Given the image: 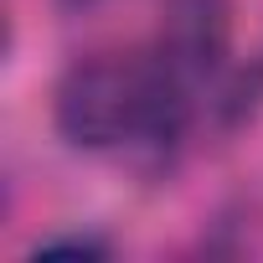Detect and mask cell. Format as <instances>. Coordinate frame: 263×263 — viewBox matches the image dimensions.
I'll return each instance as SVG.
<instances>
[{
	"instance_id": "3",
	"label": "cell",
	"mask_w": 263,
	"mask_h": 263,
	"mask_svg": "<svg viewBox=\"0 0 263 263\" xmlns=\"http://www.w3.org/2000/svg\"><path fill=\"white\" fill-rule=\"evenodd\" d=\"M62 6H93V0H62Z\"/></svg>"
},
{
	"instance_id": "2",
	"label": "cell",
	"mask_w": 263,
	"mask_h": 263,
	"mask_svg": "<svg viewBox=\"0 0 263 263\" xmlns=\"http://www.w3.org/2000/svg\"><path fill=\"white\" fill-rule=\"evenodd\" d=\"M186 11H217V0H181Z\"/></svg>"
},
{
	"instance_id": "1",
	"label": "cell",
	"mask_w": 263,
	"mask_h": 263,
	"mask_svg": "<svg viewBox=\"0 0 263 263\" xmlns=\"http://www.w3.org/2000/svg\"><path fill=\"white\" fill-rule=\"evenodd\" d=\"M108 242L103 237H52V242H36V258H103Z\"/></svg>"
}]
</instances>
